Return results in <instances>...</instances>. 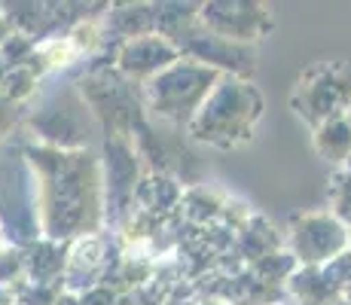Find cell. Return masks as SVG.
I'll return each mask as SVG.
<instances>
[{"label":"cell","instance_id":"ba28073f","mask_svg":"<svg viewBox=\"0 0 351 305\" xmlns=\"http://www.w3.org/2000/svg\"><path fill=\"white\" fill-rule=\"evenodd\" d=\"M290 290L300 300V305H336L342 302V287L333 278L330 266L300 269L290 278Z\"/></svg>","mask_w":351,"mask_h":305},{"label":"cell","instance_id":"7a4b0ae2","mask_svg":"<svg viewBox=\"0 0 351 305\" xmlns=\"http://www.w3.org/2000/svg\"><path fill=\"white\" fill-rule=\"evenodd\" d=\"M217 80H220L217 71H211L205 64H195L190 58H180L171 67H165L162 73H156L153 80H147L144 95L150 110L159 119L186 128Z\"/></svg>","mask_w":351,"mask_h":305},{"label":"cell","instance_id":"52a82bcc","mask_svg":"<svg viewBox=\"0 0 351 305\" xmlns=\"http://www.w3.org/2000/svg\"><path fill=\"white\" fill-rule=\"evenodd\" d=\"M119 61H123V71L134 73V77L153 80L156 73L165 71V67H171L174 61H180V52H178V46L168 37H162V34H141V37H134L123 49Z\"/></svg>","mask_w":351,"mask_h":305},{"label":"cell","instance_id":"3957f363","mask_svg":"<svg viewBox=\"0 0 351 305\" xmlns=\"http://www.w3.org/2000/svg\"><path fill=\"white\" fill-rule=\"evenodd\" d=\"M351 101V61H315L302 67L290 92V107L308 128L346 117Z\"/></svg>","mask_w":351,"mask_h":305},{"label":"cell","instance_id":"6da1fadb","mask_svg":"<svg viewBox=\"0 0 351 305\" xmlns=\"http://www.w3.org/2000/svg\"><path fill=\"white\" fill-rule=\"evenodd\" d=\"M263 110H266V98L251 80L220 73L214 89L208 92V98L186 125V134L217 150H235L254 141Z\"/></svg>","mask_w":351,"mask_h":305},{"label":"cell","instance_id":"7c38bea8","mask_svg":"<svg viewBox=\"0 0 351 305\" xmlns=\"http://www.w3.org/2000/svg\"><path fill=\"white\" fill-rule=\"evenodd\" d=\"M336 305H348V302H336Z\"/></svg>","mask_w":351,"mask_h":305},{"label":"cell","instance_id":"8fae6325","mask_svg":"<svg viewBox=\"0 0 351 305\" xmlns=\"http://www.w3.org/2000/svg\"><path fill=\"white\" fill-rule=\"evenodd\" d=\"M346 119H348V125H351V101H348V110H346Z\"/></svg>","mask_w":351,"mask_h":305},{"label":"cell","instance_id":"277c9868","mask_svg":"<svg viewBox=\"0 0 351 305\" xmlns=\"http://www.w3.org/2000/svg\"><path fill=\"white\" fill-rule=\"evenodd\" d=\"M199 28L220 40L239 46H254L263 37L275 31V16L266 3H247V0H235V3H202L195 12Z\"/></svg>","mask_w":351,"mask_h":305},{"label":"cell","instance_id":"9c48e42d","mask_svg":"<svg viewBox=\"0 0 351 305\" xmlns=\"http://www.w3.org/2000/svg\"><path fill=\"white\" fill-rule=\"evenodd\" d=\"M312 147L327 165L351 168V125L346 117L312 128Z\"/></svg>","mask_w":351,"mask_h":305},{"label":"cell","instance_id":"5b68a950","mask_svg":"<svg viewBox=\"0 0 351 305\" xmlns=\"http://www.w3.org/2000/svg\"><path fill=\"white\" fill-rule=\"evenodd\" d=\"M351 247V232L333 214H300L290 220V250L302 269L333 263Z\"/></svg>","mask_w":351,"mask_h":305},{"label":"cell","instance_id":"30bf717a","mask_svg":"<svg viewBox=\"0 0 351 305\" xmlns=\"http://www.w3.org/2000/svg\"><path fill=\"white\" fill-rule=\"evenodd\" d=\"M342 302H348V305H351V284L346 287V293H342Z\"/></svg>","mask_w":351,"mask_h":305},{"label":"cell","instance_id":"8992f818","mask_svg":"<svg viewBox=\"0 0 351 305\" xmlns=\"http://www.w3.org/2000/svg\"><path fill=\"white\" fill-rule=\"evenodd\" d=\"M171 43L178 46L180 58H190L195 64H205L217 73H229V77L247 80L256 67L254 46H239V43H229V40H220L214 34H208L205 28H199V22L190 25Z\"/></svg>","mask_w":351,"mask_h":305}]
</instances>
